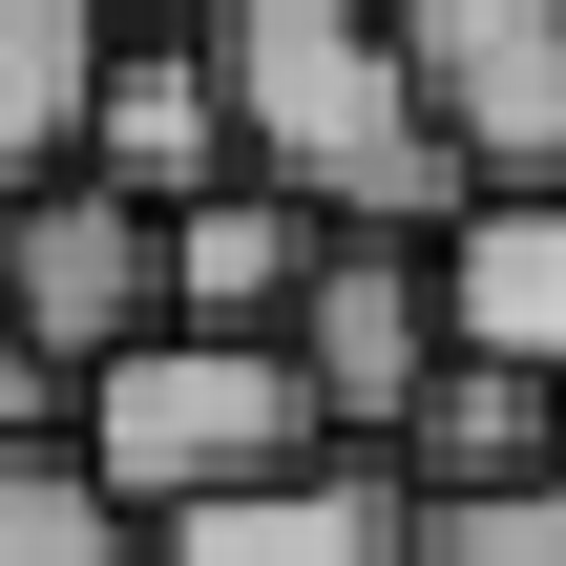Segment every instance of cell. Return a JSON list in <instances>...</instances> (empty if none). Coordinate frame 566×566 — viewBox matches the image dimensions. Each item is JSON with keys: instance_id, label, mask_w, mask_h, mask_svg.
<instances>
[{"instance_id": "obj_9", "label": "cell", "mask_w": 566, "mask_h": 566, "mask_svg": "<svg viewBox=\"0 0 566 566\" xmlns=\"http://www.w3.org/2000/svg\"><path fill=\"white\" fill-rule=\"evenodd\" d=\"M315 252H336V231H315L294 189H252V168H231V189H189V210H168V315H189V336H294Z\"/></svg>"}, {"instance_id": "obj_2", "label": "cell", "mask_w": 566, "mask_h": 566, "mask_svg": "<svg viewBox=\"0 0 566 566\" xmlns=\"http://www.w3.org/2000/svg\"><path fill=\"white\" fill-rule=\"evenodd\" d=\"M336 420H315V378H294V336H126L84 399H63V462L126 504V525H189V504H231V483H273V462H315Z\"/></svg>"}, {"instance_id": "obj_5", "label": "cell", "mask_w": 566, "mask_h": 566, "mask_svg": "<svg viewBox=\"0 0 566 566\" xmlns=\"http://www.w3.org/2000/svg\"><path fill=\"white\" fill-rule=\"evenodd\" d=\"M441 231H336L315 252V294H294V378H315V420L336 441H399L420 399H441Z\"/></svg>"}, {"instance_id": "obj_12", "label": "cell", "mask_w": 566, "mask_h": 566, "mask_svg": "<svg viewBox=\"0 0 566 566\" xmlns=\"http://www.w3.org/2000/svg\"><path fill=\"white\" fill-rule=\"evenodd\" d=\"M0 566H147V525H126L63 441H0Z\"/></svg>"}, {"instance_id": "obj_15", "label": "cell", "mask_w": 566, "mask_h": 566, "mask_svg": "<svg viewBox=\"0 0 566 566\" xmlns=\"http://www.w3.org/2000/svg\"><path fill=\"white\" fill-rule=\"evenodd\" d=\"M105 21H126V42H189V21H210V0H105Z\"/></svg>"}, {"instance_id": "obj_11", "label": "cell", "mask_w": 566, "mask_h": 566, "mask_svg": "<svg viewBox=\"0 0 566 566\" xmlns=\"http://www.w3.org/2000/svg\"><path fill=\"white\" fill-rule=\"evenodd\" d=\"M378 462H399L420 504H504V483H546V462H566V399H546V378H504V357H441V399H420Z\"/></svg>"}, {"instance_id": "obj_8", "label": "cell", "mask_w": 566, "mask_h": 566, "mask_svg": "<svg viewBox=\"0 0 566 566\" xmlns=\"http://www.w3.org/2000/svg\"><path fill=\"white\" fill-rule=\"evenodd\" d=\"M84 168H105L126 210H189V189H231V168H252V147H231V63H210V21L105 63V126H84Z\"/></svg>"}, {"instance_id": "obj_13", "label": "cell", "mask_w": 566, "mask_h": 566, "mask_svg": "<svg viewBox=\"0 0 566 566\" xmlns=\"http://www.w3.org/2000/svg\"><path fill=\"white\" fill-rule=\"evenodd\" d=\"M420 566H566V462L504 504H420Z\"/></svg>"}, {"instance_id": "obj_7", "label": "cell", "mask_w": 566, "mask_h": 566, "mask_svg": "<svg viewBox=\"0 0 566 566\" xmlns=\"http://www.w3.org/2000/svg\"><path fill=\"white\" fill-rule=\"evenodd\" d=\"M441 336L566 399V189H462L441 210Z\"/></svg>"}, {"instance_id": "obj_4", "label": "cell", "mask_w": 566, "mask_h": 566, "mask_svg": "<svg viewBox=\"0 0 566 566\" xmlns=\"http://www.w3.org/2000/svg\"><path fill=\"white\" fill-rule=\"evenodd\" d=\"M462 189H566V0H378Z\"/></svg>"}, {"instance_id": "obj_3", "label": "cell", "mask_w": 566, "mask_h": 566, "mask_svg": "<svg viewBox=\"0 0 566 566\" xmlns=\"http://www.w3.org/2000/svg\"><path fill=\"white\" fill-rule=\"evenodd\" d=\"M0 336L84 399L126 336H168V210H126L105 168H63V189H0Z\"/></svg>"}, {"instance_id": "obj_1", "label": "cell", "mask_w": 566, "mask_h": 566, "mask_svg": "<svg viewBox=\"0 0 566 566\" xmlns=\"http://www.w3.org/2000/svg\"><path fill=\"white\" fill-rule=\"evenodd\" d=\"M210 63H231L252 189H294L315 231H441L462 210V147H441L378 0H210Z\"/></svg>"}, {"instance_id": "obj_6", "label": "cell", "mask_w": 566, "mask_h": 566, "mask_svg": "<svg viewBox=\"0 0 566 566\" xmlns=\"http://www.w3.org/2000/svg\"><path fill=\"white\" fill-rule=\"evenodd\" d=\"M147 566H420V483H399L378 441H315V462H273V483L147 525Z\"/></svg>"}, {"instance_id": "obj_14", "label": "cell", "mask_w": 566, "mask_h": 566, "mask_svg": "<svg viewBox=\"0 0 566 566\" xmlns=\"http://www.w3.org/2000/svg\"><path fill=\"white\" fill-rule=\"evenodd\" d=\"M42 420H63V378H42V357L0 336V441H42Z\"/></svg>"}, {"instance_id": "obj_10", "label": "cell", "mask_w": 566, "mask_h": 566, "mask_svg": "<svg viewBox=\"0 0 566 566\" xmlns=\"http://www.w3.org/2000/svg\"><path fill=\"white\" fill-rule=\"evenodd\" d=\"M105 63H126L105 0H0V189H63V168H84Z\"/></svg>"}]
</instances>
